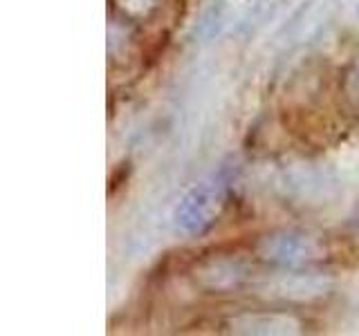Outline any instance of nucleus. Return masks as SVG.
<instances>
[{
    "label": "nucleus",
    "instance_id": "f257e3e1",
    "mask_svg": "<svg viewBox=\"0 0 359 336\" xmlns=\"http://www.w3.org/2000/svg\"><path fill=\"white\" fill-rule=\"evenodd\" d=\"M222 204L220 186H198L182 200V204L177 206V227L187 231H202L213 222V216L218 213Z\"/></svg>",
    "mask_w": 359,
    "mask_h": 336
}]
</instances>
